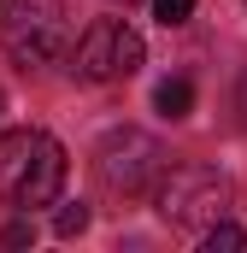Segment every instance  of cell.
<instances>
[{
    "mask_svg": "<svg viewBox=\"0 0 247 253\" xmlns=\"http://www.w3.org/2000/svg\"><path fill=\"white\" fill-rule=\"evenodd\" d=\"M224 206H230V183L212 165H177L171 177L159 171V218L183 230H206L224 218Z\"/></svg>",
    "mask_w": 247,
    "mask_h": 253,
    "instance_id": "3",
    "label": "cell"
},
{
    "mask_svg": "<svg viewBox=\"0 0 247 253\" xmlns=\"http://www.w3.org/2000/svg\"><path fill=\"white\" fill-rule=\"evenodd\" d=\"M153 106H159V118H188L194 112V83L188 77H165L153 88Z\"/></svg>",
    "mask_w": 247,
    "mask_h": 253,
    "instance_id": "6",
    "label": "cell"
},
{
    "mask_svg": "<svg viewBox=\"0 0 247 253\" xmlns=\"http://www.w3.org/2000/svg\"><path fill=\"white\" fill-rule=\"evenodd\" d=\"M65 189V147L47 129H6L0 135V194L24 212L53 206Z\"/></svg>",
    "mask_w": 247,
    "mask_h": 253,
    "instance_id": "1",
    "label": "cell"
},
{
    "mask_svg": "<svg viewBox=\"0 0 247 253\" xmlns=\"http://www.w3.org/2000/svg\"><path fill=\"white\" fill-rule=\"evenodd\" d=\"M141 59H147L141 36H135L129 24H118V18H100V24L82 30V42H77V53H71V71H77L82 83H112V77L141 71Z\"/></svg>",
    "mask_w": 247,
    "mask_h": 253,
    "instance_id": "4",
    "label": "cell"
},
{
    "mask_svg": "<svg viewBox=\"0 0 247 253\" xmlns=\"http://www.w3.org/2000/svg\"><path fill=\"white\" fill-rule=\"evenodd\" d=\"M188 12H194V0H153V18H159L165 30H177V24H188Z\"/></svg>",
    "mask_w": 247,
    "mask_h": 253,
    "instance_id": "9",
    "label": "cell"
},
{
    "mask_svg": "<svg viewBox=\"0 0 247 253\" xmlns=\"http://www.w3.org/2000/svg\"><path fill=\"white\" fill-rule=\"evenodd\" d=\"M200 236H206V253H218V248H247V236L236 230V224H224V218H218V224H206Z\"/></svg>",
    "mask_w": 247,
    "mask_h": 253,
    "instance_id": "7",
    "label": "cell"
},
{
    "mask_svg": "<svg viewBox=\"0 0 247 253\" xmlns=\"http://www.w3.org/2000/svg\"><path fill=\"white\" fill-rule=\"evenodd\" d=\"M94 165H100V183H106V189L141 194V189L159 183V171H165V147H159L147 129H112V135L100 141Z\"/></svg>",
    "mask_w": 247,
    "mask_h": 253,
    "instance_id": "5",
    "label": "cell"
},
{
    "mask_svg": "<svg viewBox=\"0 0 247 253\" xmlns=\"http://www.w3.org/2000/svg\"><path fill=\"white\" fill-rule=\"evenodd\" d=\"M124 6H129V0H124Z\"/></svg>",
    "mask_w": 247,
    "mask_h": 253,
    "instance_id": "12",
    "label": "cell"
},
{
    "mask_svg": "<svg viewBox=\"0 0 247 253\" xmlns=\"http://www.w3.org/2000/svg\"><path fill=\"white\" fill-rule=\"evenodd\" d=\"M242 124H247V77H242Z\"/></svg>",
    "mask_w": 247,
    "mask_h": 253,
    "instance_id": "11",
    "label": "cell"
},
{
    "mask_svg": "<svg viewBox=\"0 0 247 253\" xmlns=\"http://www.w3.org/2000/svg\"><path fill=\"white\" fill-rule=\"evenodd\" d=\"M82 230H88V206H82V200H77V206H59L53 236H65V242H71V236H82Z\"/></svg>",
    "mask_w": 247,
    "mask_h": 253,
    "instance_id": "8",
    "label": "cell"
},
{
    "mask_svg": "<svg viewBox=\"0 0 247 253\" xmlns=\"http://www.w3.org/2000/svg\"><path fill=\"white\" fill-rule=\"evenodd\" d=\"M0 242H6V248H30V242H36V224H30V218H12V224L0 230Z\"/></svg>",
    "mask_w": 247,
    "mask_h": 253,
    "instance_id": "10",
    "label": "cell"
},
{
    "mask_svg": "<svg viewBox=\"0 0 247 253\" xmlns=\"http://www.w3.org/2000/svg\"><path fill=\"white\" fill-rule=\"evenodd\" d=\"M0 42L18 65H47L65 53L71 42V18H65V0H6V18H0Z\"/></svg>",
    "mask_w": 247,
    "mask_h": 253,
    "instance_id": "2",
    "label": "cell"
}]
</instances>
